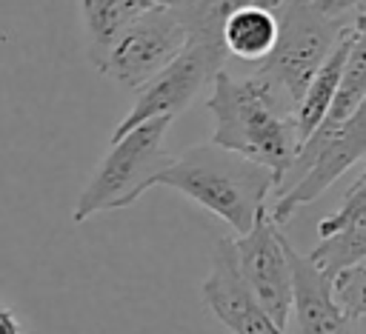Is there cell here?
Returning a JSON list of instances; mask_svg holds the SVG:
<instances>
[{"label": "cell", "instance_id": "cell-13", "mask_svg": "<svg viewBox=\"0 0 366 334\" xmlns=\"http://www.w3.org/2000/svg\"><path fill=\"white\" fill-rule=\"evenodd\" d=\"M274 37H277L274 11L263 9L257 3H246V6H237L234 11H229V17L223 20V29H220L226 57L246 60V63H260L272 51Z\"/></svg>", "mask_w": 366, "mask_h": 334}, {"label": "cell", "instance_id": "cell-18", "mask_svg": "<svg viewBox=\"0 0 366 334\" xmlns=\"http://www.w3.org/2000/svg\"><path fill=\"white\" fill-rule=\"evenodd\" d=\"M317 11L337 20H357L366 14V0H312Z\"/></svg>", "mask_w": 366, "mask_h": 334}, {"label": "cell", "instance_id": "cell-12", "mask_svg": "<svg viewBox=\"0 0 366 334\" xmlns=\"http://www.w3.org/2000/svg\"><path fill=\"white\" fill-rule=\"evenodd\" d=\"M152 6L157 3L152 0H80L86 51H89V63L97 71L103 69L106 54L114 46V40L123 34V29Z\"/></svg>", "mask_w": 366, "mask_h": 334}, {"label": "cell", "instance_id": "cell-20", "mask_svg": "<svg viewBox=\"0 0 366 334\" xmlns=\"http://www.w3.org/2000/svg\"><path fill=\"white\" fill-rule=\"evenodd\" d=\"M152 3H157V6H180L183 0H152Z\"/></svg>", "mask_w": 366, "mask_h": 334}, {"label": "cell", "instance_id": "cell-10", "mask_svg": "<svg viewBox=\"0 0 366 334\" xmlns=\"http://www.w3.org/2000/svg\"><path fill=\"white\" fill-rule=\"evenodd\" d=\"M283 248L292 271V311L297 314L300 334H360V325L352 323L332 300L329 277L317 271L289 237H283Z\"/></svg>", "mask_w": 366, "mask_h": 334}, {"label": "cell", "instance_id": "cell-2", "mask_svg": "<svg viewBox=\"0 0 366 334\" xmlns=\"http://www.w3.org/2000/svg\"><path fill=\"white\" fill-rule=\"evenodd\" d=\"M274 183L277 180L266 166H257L209 140L172 157L166 168L154 174L152 188L166 186L180 191L200 208L226 220L240 237L266 214Z\"/></svg>", "mask_w": 366, "mask_h": 334}, {"label": "cell", "instance_id": "cell-9", "mask_svg": "<svg viewBox=\"0 0 366 334\" xmlns=\"http://www.w3.org/2000/svg\"><path fill=\"white\" fill-rule=\"evenodd\" d=\"M200 297L203 305L214 314V320L232 334H286L272 323V317L257 305V300L246 288L237 271L234 243L229 237L214 240L209 274L200 283Z\"/></svg>", "mask_w": 366, "mask_h": 334}, {"label": "cell", "instance_id": "cell-6", "mask_svg": "<svg viewBox=\"0 0 366 334\" xmlns=\"http://www.w3.org/2000/svg\"><path fill=\"white\" fill-rule=\"evenodd\" d=\"M226 69V51L217 40H197L186 37L183 49L149 80L137 88V97L126 117L114 126L112 140L123 137L134 126L152 120V117H174L192 106V100L200 94V88Z\"/></svg>", "mask_w": 366, "mask_h": 334}, {"label": "cell", "instance_id": "cell-1", "mask_svg": "<svg viewBox=\"0 0 366 334\" xmlns=\"http://www.w3.org/2000/svg\"><path fill=\"white\" fill-rule=\"evenodd\" d=\"M206 108L214 117V146L266 166L274 180L283 177L300 146V137L295 123V103L277 83L260 71L234 77L220 69L212 77Z\"/></svg>", "mask_w": 366, "mask_h": 334}, {"label": "cell", "instance_id": "cell-19", "mask_svg": "<svg viewBox=\"0 0 366 334\" xmlns=\"http://www.w3.org/2000/svg\"><path fill=\"white\" fill-rule=\"evenodd\" d=\"M0 334H26L23 331V325L17 323V317H14V311L0 300Z\"/></svg>", "mask_w": 366, "mask_h": 334}, {"label": "cell", "instance_id": "cell-4", "mask_svg": "<svg viewBox=\"0 0 366 334\" xmlns=\"http://www.w3.org/2000/svg\"><path fill=\"white\" fill-rule=\"evenodd\" d=\"M366 154V106H360L337 128L317 126L306 140H300L289 168L274 186V206L266 217L280 228L292 214L315 203L343 171L360 163Z\"/></svg>", "mask_w": 366, "mask_h": 334}, {"label": "cell", "instance_id": "cell-3", "mask_svg": "<svg viewBox=\"0 0 366 334\" xmlns=\"http://www.w3.org/2000/svg\"><path fill=\"white\" fill-rule=\"evenodd\" d=\"M172 120L174 117H152L109 143L106 157L89 177L71 208L74 223H86L100 211L126 208L152 188L154 174H160L172 160V154L166 151Z\"/></svg>", "mask_w": 366, "mask_h": 334}, {"label": "cell", "instance_id": "cell-15", "mask_svg": "<svg viewBox=\"0 0 366 334\" xmlns=\"http://www.w3.org/2000/svg\"><path fill=\"white\" fill-rule=\"evenodd\" d=\"M306 257L329 280L337 271H343V268L363 265L366 263V217L363 220H355L349 226H340L337 231L320 237V243Z\"/></svg>", "mask_w": 366, "mask_h": 334}, {"label": "cell", "instance_id": "cell-5", "mask_svg": "<svg viewBox=\"0 0 366 334\" xmlns=\"http://www.w3.org/2000/svg\"><path fill=\"white\" fill-rule=\"evenodd\" d=\"M277 37L272 51L257 63L254 71L277 83L297 108V100L335 43L363 17L337 20L315 9L312 0H280L274 9Z\"/></svg>", "mask_w": 366, "mask_h": 334}, {"label": "cell", "instance_id": "cell-14", "mask_svg": "<svg viewBox=\"0 0 366 334\" xmlns=\"http://www.w3.org/2000/svg\"><path fill=\"white\" fill-rule=\"evenodd\" d=\"M360 106H366V26L355 34V43L349 49L337 91L320 120L323 128H337L340 123H346Z\"/></svg>", "mask_w": 366, "mask_h": 334}, {"label": "cell", "instance_id": "cell-11", "mask_svg": "<svg viewBox=\"0 0 366 334\" xmlns=\"http://www.w3.org/2000/svg\"><path fill=\"white\" fill-rule=\"evenodd\" d=\"M363 29V20H357L337 43L335 49L326 54V60L320 63V69L315 71V77L309 80V86L303 88L300 100H297V108H295V123H297V137L306 140L323 120L335 91H337V83H340V74H343V66H346V57H349V49L355 43V34Z\"/></svg>", "mask_w": 366, "mask_h": 334}, {"label": "cell", "instance_id": "cell-8", "mask_svg": "<svg viewBox=\"0 0 366 334\" xmlns=\"http://www.w3.org/2000/svg\"><path fill=\"white\" fill-rule=\"evenodd\" d=\"M232 243L237 271L246 288L252 291L257 305L272 317V323L286 331L292 317V271L280 228L263 214L246 234H240Z\"/></svg>", "mask_w": 366, "mask_h": 334}, {"label": "cell", "instance_id": "cell-16", "mask_svg": "<svg viewBox=\"0 0 366 334\" xmlns=\"http://www.w3.org/2000/svg\"><path fill=\"white\" fill-rule=\"evenodd\" d=\"M332 288V300L337 303V308L357 325H363L366 317V265H352L337 271L329 280Z\"/></svg>", "mask_w": 366, "mask_h": 334}, {"label": "cell", "instance_id": "cell-7", "mask_svg": "<svg viewBox=\"0 0 366 334\" xmlns=\"http://www.w3.org/2000/svg\"><path fill=\"white\" fill-rule=\"evenodd\" d=\"M186 43V29L174 6H152L132 20L106 54L100 74L120 88L137 91L149 83Z\"/></svg>", "mask_w": 366, "mask_h": 334}, {"label": "cell", "instance_id": "cell-17", "mask_svg": "<svg viewBox=\"0 0 366 334\" xmlns=\"http://www.w3.org/2000/svg\"><path fill=\"white\" fill-rule=\"evenodd\" d=\"M363 217H366V174H357V180L343 194V203L337 206V211H332L329 217H323L317 223V237H326V234L337 231L340 226H349Z\"/></svg>", "mask_w": 366, "mask_h": 334}]
</instances>
